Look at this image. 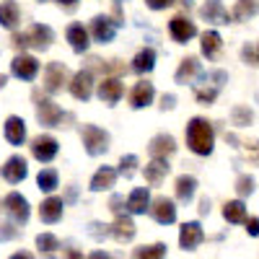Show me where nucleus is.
Wrapping results in <instances>:
<instances>
[{"label":"nucleus","mask_w":259,"mask_h":259,"mask_svg":"<svg viewBox=\"0 0 259 259\" xmlns=\"http://www.w3.org/2000/svg\"><path fill=\"white\" fill-rule=\"evenodd\" d=\"M187 145L194 156H210L215 148V130L205 117H192L187 124Z\"/></svg>","instance_id":"nucleus-1"},{"label":"nucleus","mask_w":259,"mask_h":259,"mask_svg":"<svg viewBox=\"0 0 259 259\" xmlns=\"http://www.w3.org/2000/svg\"><path fill=\"white\" fill-rule=\"evenodd\" d=\"M80 140H83V148L89 156H101L106 153V148H109V133L96 124H83L80 127Z\"/></svg>","instance_id":"nucleus-2"},{"label":"nucleus","mask_w":259,"mask_h":259,"mask_svg":"<svg viewBox=\"0 0 259 259\" xmlns=\"http://www.w3.org/2000/svg\"><path fill=\"white\" fill-rule=\"evenodd\" d=\"M3 207H6V212L11 215V221H13V223H18V226L29 223L31 207H29V200L24 197V194L8 192V194H6V200H3Z\"/></svg>","instance_id":"nucleus-3"},{"label":"nucleus","mask_w":259,"mask_h":259,"mask_svg":"<svg viewBox=\"0 0 259 259\" xmlns=\"http://www.w3.org/2000/svg\"><path fill=\"white\" fill-rule=\"evenodd\" d=\"M29 148H31V156H34L39 163H50V161L57 156L60 143H57L52 135H36Z\"/></svg>","instance_id":"nucleus-4"},{"label":"nucleus","mask_w":259,"mask_h":259,"mask_svg":"<svg viewBox=\"0 0 259 259\" xmlns=\"http://www.w3.org/2000/svg\"><path fill=\"white\" fill-rule=\"evenodd\" d=\"M117 29H119L117 21L104 16V13L94 16V21H91V36H94V41H99V45H109V41L114 39V34H117Z\"/></svg>","instance_id":"nucleus-5"},{"label":"nucleus","mask_w":259,"mask_h":259,"mask_svg":"<svg viewBox=\"0 0 259 259\" xmlns=\"http://www.w3.org/2000/svg\"><path fill=\"white\" fill-rule=\"evenodd\" d=\"M150 215H153V221L161 223V226H171V223H177V205L171 197H156L153 202H150Z\"/></svg>","instance_id":"nucleus-6"},{"label":"nucleus","mask_w":259,"mask_h":259,"mask_svg":"<svg viewBox=\"0 0 259 259\" xmlns=\"http://www.w3.org/2000/svg\"><path fill=\"white\" fill-rule=\"evenodd\" d=\"M68 89H70V94H73L78 101H89V99L94 96V73H91V68H89V70H78V73L70 78Z\"/></svg>","instance_id":"nucleus-7"},{"label":"nucleus","mask_w":259,"mask_h":259,"mask_svg":"<svg viewBox=\"0 0 259 259\" xmlns=\"http://www.w3.org/2000/svg\"><path fill=\"white\" fill-rule=\"evenodd\" d=\"M168 34L177 45H187L192 36H197V26H194V21H189L187 16L179 13V16H174L168 21Z\"/></svg>","instance_id":"nucleus-8"},{"label":"nucleus","mask_w":259,"mask_h":259,"mask_svg":"<svg viewBox=\"0 0 259 259\" xmlns=\"http://www.w3.org/2000/svg\"><path fill=\"white\" fill-rule=\"evenodd\" d=\"M62 117H65V112L60 109L52 99H39L36 101V119L45 124V127H62L60 124Z\"/></svg>","instance_id":"nucleus-9"},{"label":"nucleus","mask_w":259,"mask_h":259,"mask_svg":"<svg viewBox=\"0 0 259 259\" xmlns=\"http://www.w3.org/2000/svg\"><path fill=\"white\" fill-rule=\"evenodd\" d=\"M96 94H99V99H101L104 104L114 106V104L124 96V85H122V80H119L117 75H104V80L99 83Z\"/></svg>","instance_id":"nucleus-10"},{"label":"nucleus","mask_w":259,"mask_h":259,"mask_svg":"<svg viewBox=\"0 0 259 259\" xmlns=\"http://www.w3.org/2000/svg\"><path fill=\"white\" fill-rule=\"evenodd\" d=\"M202 241H205V231H202V226L197 221H189V223H184L179 228V246L184 251H194Z\"/></svg>","instance_id":"nucleus-11"},{"label":"nucleus","mask_w":259,"mask_h":259,"mask_svg":"<svg viewBox=\"0 0 259 259\" xmlns=\"http://www.w3.org/2000/svg\"><path fill=\"white\" fill-rule=\"evenodd\" d=\"M65 83H70L68 80V68H65L62 62H50L45 68V91L57 94V91H62Z\"/></svg>","instance_id":"nucleus-12"},{"label":"nucleus","mask_w":259,"mask_h":259,"mask_svg":"<svg viewBox=\"0 0 259 259\" xmlns=\"http://www.w3.org/2000/svg\"><path fill=\"white\" fill-rule=\"evenodd\" d=\"M11 73H13L16 78H21V80H34L36 73H39V60L21 52V55H16L13 62H11Z\"/></svg>","instance_id":"nucleus-13"},{"label":"nucleus","mask_w":259,"mask_h":259,"mask_svg":"<svg viewBox=\"0 0 259 259\" xmlns=\"http://www.w3.org/2000/svg\"><path fill=\"white\" fill-rule=\"evenodd\" d=\"M62 212H65V200L55 197V194H50V197L41 200V205H39V218H41V223H47V226L60 223Z\"/></svg>","instance_id":"nucleus-14"},{"label":"nucleus","mask_w":259,"mask_h":259,"mask_svg":"<svg viewBox=\"0 0 259 259\" xmlns=\"http://www.w3.org/2000/svg\"><path fill=\"white\" fill-rule=\"evenodd\" d=\"M0 174H3V179H6L8 184H21V182L26 179V174H29L26 158H24V156H11V158L3 163V168H0Z\"/></svg>","instance_id":"nucleus-15"},{"label":"nucleus","mask_w":259,"mask_h":259,"mask_svg":"<svg viewBox=\"0 0 259 259\" xmlns=\"http://www.w3.org/2000/svg\"><path fill=\"white\" fill-rule=\"evenodd\" d=\"M153 99H156V89L148 80H138L133 85V91H130V106L133 109H145V106L153 104Z\"/></svg>","instance_id":"nucleus-16"},{"label":"nucleus","mask_w":259,"mask_h":259,"mask_svg":"<svg viewBox=\"0 0 259 259\" xmlns=\"http://www.w3.org/2000/svg\"><path fill=\"white\" fill-rule=\"evenodd\" d=\"M135 233H138V228H135L133 218H130V215H124V212H117V218H114V223H112V236H114V241L130 244V241L135 239Z\"/></svg>","instance_id":"nucleus-17"},{"label":"nucleus","mask_w":259,"mask_h":259,"mask_svg":"<svg viewBox=\"0 0 259 259\" xmlns=\"http://www.w3.org/2000/svg\"><path fill=\"white\" fill-rule=\"evenodd\" d=\"M148 153H150V158H168V156H174L177 153V140L171 135H166V133H161L156 138H150Z\"/></svg>","instance_id":"nucleus-18"},{"label":"nucleus","mask_w":259,"mask_h":259,"mask_svg":"<svg viewBox=\"0 0 259 259\" xmlns=\"http://www.w3.org/2000/svg\"><path fill=\"white\" fill-rule=\"evenodd\" d=\"M29 47L39 50V52H45L52 47V41H55V31L47 26V24H34L29 31Z\"/></svg>","instance_id":"nucleus-19"},{"label":"nucleus","mask_w":259,"mask_h":259,"mask_svg":"<svg viewBox=\"0 0 259 259\" xmlns=\"http://www.w3.org/2000/svg\"><path fill=\"white\" fill-rule=\"evenodd\" d=\"M200 16L207 21V24H228V21L233 18L223 8V0H205L202 8H200Z\"/></svg>","instance_id":"nucleus-20"},{"label":"nucleus","mask_w":259,"mask_h":259,"mask_svg":"<svg viewBox=\"0 0 259 259\" xmlns=\"http://www.w3.org/2000/svg\"><path fill=\"white\" fill-rule=\"evenodd\" d=\"M65 36H68L73 52H78V55L89 52V45H91V31L85 29L83 24H70V26H68V31H65Z\"/></svg>","instance_id":"nucleus-21"},{"label":"nucleus","mask_w":259,"mask_h":259,"mask_svg":"<svg viewBox=\"0 0 259 259\" xmlns=\"http://www.w3.org/2000/svg\"><path fill=\"white\" fill-rule=\"evenodd\" d=\"M124 207H127L130 215H145L150 210V192H148V187H138V189L130 192Z\"/></svg>","instance_id":"nucleus-22"},{"label":"nucleus","mask_w":259,"mask_h":259,"mask_svg":"<svg viewBox=\"0 0 259 259\" xmlns=\"http://www.w3.org/2000/svg\"><path fill=\"white\" fill-rule=\"evenodd\" d=\"M194 78H202V68H200V60L187 55L182 62H179V70H177V83L187 85V83H194Z\"/></svg>","instance_id":"nucleus-23"},{"label":"nucleus","mask_w":259,"mask_h":259,"mask_svg":"<svg viewBox=\"0 0 259 259\" xmlns=\"http://www.w3.org/2000/svg\"><path fill=\"white\" fill-rule=\"evenodd\" d=\"M117 174L119 171L112 166H101L96 174L91 177V192H109L117 184Z\"/></svg>","instance_id":"nucleus-24"},{"label":"nucleus","mask_w":259,"mask_h":259,"mask_svg":"<svg viewBox=\"0 0 259 259\" xmlns=\"http://www.w3.org/2000/svg\"><path fill=\"white\" fill-rule=\"evenodd\" d=\"M200 50H202V55H205L207 60H218V55H221V50H223V36L215 31V29L205 31V34L200 36Z\"/></svg>","instance_id":"nucleus-25"},{"label":"nucleus","mask_w":259,"mask_h":259,"mask_svg":"<svg viewBox=\"0 0 259 259\" xmlns=\"http://www.w3.org/2000/svg\"><path fill=\"white\" fill-rule=\"evenodd\" d=\"M6 140L11 143V145H24V140H26V122L21 119V117H16V114H11L8 119H6Z\"/></svg>","instance_id":"nucleus-26"},{"label":"nucleus","mask_w":259,"mask_h":259,"mask_svg":"<svg viewBox=\"0 0 259 259\" xmlns=\"http://www.w3.org/2000/svg\"><path fill=\"white\" fill-rule=\"evenodd\" d=\"M168 171H171V166H168L166 158H153V161L145 166V182H148L150 187H158V184L166 179Z\"/></svg>","instance_id":"nucleus-27"},{"label":"nucleus","mask_w":259,"mask_h":259,"mask_svg":"<svg viewBox=\"0 0 259 259\" xmlns=\"http://www.w3.org/2000/svg\"><path fill=\"white\" fill-rule=\"evenodd\" d=\"M18 21H21V11H18V6L13 3V0L0 3V26L13 31V29L18 26Z\"/></svg>","instance_id":"nucleus-28"},{"label":"nucleus","mask_w":259,"mask_h":259,"mask_svg":"<svg viewBox=\"0 0 259 259\" xmlns=\"http://www.w3.org/2000/svg\"><path fill=\"white\" fill-rule=\"evenodd\" d=\"M156 68V50L153 47H145V50H140L138 55H135V60H133V70L135 73H150Z\"/></svg>","instance_id":"nucleus-29"},{"label":"nucleus","mask_w":259,"mask_h":259,"mask_svg":"<svg viewBox=\"0 0 259 259\" xmlns=\"http://www.w3.org/2000/svg\"><path fill=\"white\" fill-rule=\"evenodd\" d=\"M174 187H177V200L179 202H189L194 197V192H197V179L189 177V174H182V177H177Z\"/></svg>","instance_id":"nucleus-30"},{"label":"nucleus","mask_w":259,"mask_h":259,"mask_svg":"<svg viewBox=\"0 0 259 259\" xmlns=\"http://www.w3.org/2000/svg\"><path fill=\"white\" fill-rule=\"evenodd\" d=\"M223 218L228 223H246V205L241 200H231L223 205Z\"/></svg>","instance_id":"nucleus-31"},{"label":"nucleus","mask_w":259,"mask_h":259,"mask_svg":"<svg viewBox=\"0 0 259 259\" xmlns=\"http://www.w3.org/2000/svg\"><path fill=\"white\" fill-rule=\"evenodd\" d=\"M36 187H39L41 192L52 194V192L60 187V177H57V171H55V168H41L39 174H36Z\"/></svg>","instance_id":"nucleus-32"},{"label":"nucleus","mask_w":259,"mask_h":259,"mask_svg":"<svg viewBox=\"0 0 259 259\" xmlns=\"http://www.w3.org/2000/svg\"><path fill=\"white\" fill-rule=\"evenodd\" d=\"M256 11H259V3H256V0H236V6H233L231 16H233V21H249Z\"/></svg>","instance_id":"nucleus-33"},{"label":"nucleus","mask_w":259,"mask_h":259,"mask_svg":"<svg viewBox=\"0 0 259 259\" xmlns=\"http://www.w3.org/2000/svg\"><path fill=\"white\" fill-rule=\"evenodd\" d=\"M163 256H166V244H161V241L133 249V259H163Z\"/></svg>","instance_id":"nucleus-34"},{"label":"nucleus","mask_w":259,"mask_h":259,"mask_svg":"<svg viewBox=\"0 0 259 259\" xmlns=\"http://www.w3.org/2000/svg\"><path fill=\"white\" fill-rule=\"evenodd\" d=\"M36 249L45 251V254H52V251L60 249V239H57L55 233H39L36 236Z\"/></svg>","instance_id":"nucleus-35"},{"label":"nucleus","mask_w":259,"mask_h":259,"mask_svg":"<svg viewBox=\"0 0 259 259\" xmlns=\"http://www.w3.org/2000/svg\"><path fill=\"white\" fill-rule=\"evenodd\" d=\"M218 85H194V96H197V101L200 104H205V106H210L215 99H218Z\"/></svg>","instance_id":"nucleus-36"},{"label":"nucleus","mask_w":259,"mask_h":259,"mask_svg":"<svg viewBox=\"0 0 259 259\" xmlns=\"http://www.w3.org/2000/svg\"><path fill=\"white\" fill-rule=\"evenodd\" d=\"M138 156L135 153H130V156H122L119 158V174L124 177V179H133L135 177V171H138Z\"/></svg>","instance_id":"nucleus-37"},{"label":"nucleus","mask_w":259,"mask_h":259,"mask_svg":"<svg viewBox=\"0 0 259 259\" xmlns=\"http://www.w3.org/2000/svg\"><path fill=\"white\" fill-rule=\"evenodd\" d=\"M231 119H233L236 127H246V124L254 122V114H251V109H246V106H233Z\"/></svg>","instance_id":"nucleus-38"},{"label":"nucleus","mask_w":259,"mask_h":259,"mask_svg":"<svg viewBox=\"0 0 259 259\" xmlns=\"http://www.w3.org/2000/svg\"><path fill=\"white\" fill-rule=\"evenodd\" d=\"M241 57L246 65H251V68H259V41L256 45H244L241 47Z\"/></svg>","instance_id":"nucleus-39"},{"label":"nucleus","mask_w":259,"mask_h":259,"mask_svg":"<svg viewBox=\"0 0 259 259\" xmlns=\"http://www.w3.org/2000/svg\"><path fill=\"white\" fill-rule=\"evenodd\" d=\"M236 148H244L249 163L259 166V140H249V143H241V145H236Z\"/></svg>","instance_id":"nucleus-40"},{"label":"nucleus","mask_w":259,"mask_h":259,"mask_svg":"<svg viewBox=\"0 0 259 259\" xmlns=\"http://www.w3.org/2000/svg\"><path fill=\"white\" fill-rule=\"evenodd\" d=\"M89 236H91V239H96V241H101V239H106V236H112V226L91 223V226H89Z\"/></svg>","instance_id":"nucleus-41"},{"label":"nucleus","mask_w":259,"mask_h":259,"mask_svg":"<svg viewBox=\"0 0 259 259\" xmlns=\"http://www.w3.org/2000/svg\"><path fill=\"white\" fill-rule=\"evenodd\" d=\"M236 192H239L241 197L251 194V192H254V179H251V177H239V179H236Z\"/></svg>","instance_id":"nucleus-42"},{"label":"nucleus","mask_w":259,"mask_h":259,"mask_svg":"<svg viewBox=\"0 0 259 259\" xmlns=\"http://www.w3.org/2000/svg\"><path fill=\"white\" fill-rule=\"evenodd\" d=\"M177 0H145V6L150 8V11H166V8H171Z\"/></svg>","instance_id":"nucleus-43"},{"label":"nucleus","mask_w":259,"mask_h":259,"mask_svg":"<svg viewBox=\"0 0 259 259\" xmlns=\"http://www.w3.org/2000/svg\"><path fill=\"white\" fill-rule=\"evenodd\" d=\"M11 45H13V50H21V52H24V50L29 47V34H13Z\"/></svg>","instance_id":"nucleus-44"},{"label":"nucleus","mask_w":259,"mask_h":259,"mask_svg":"<svg viewBox=\"0 0 259 259\" xmlns=\"http://www.w3.org/2000/svg\"><path fill=\"white\" fill-rule=\"evenodd\" d=\"M16 236H18V231H16L11 223L0 226V241H11V239H16Z\"/></svg>","instance_id":"nucleus-45"},{"label":"nucleus","mask_w":259,"mask_h":259,"mask_svg":"<svg viewBox=\"0 0 259 259\" xmlns=\"http://www.w3.org/2000/svg\"><path fill=\"white\" fill-rule=\"evenodd\" d=\"M246 233L249 236H254V239H256V236H259V218H256V215H251V218H246Z\"/></svg>","instance_id":"nucleus-46"},{"label":"nucleus","mask_w":259,"mask_h":259,"mask_svg":"<svg viewBox=\"0 0 259 259\" xmlns=\"http://www.w3.org/2000/svg\"><path fill=\"white\" fill-rule=\"evenodd\" d=\"M62 259H83V251L75 246H68V249H62Z\"/></svg>","instance_id":"nucleus-47"},{"label":"nucleus","mask_w":259,"mask_h":259,"mask_svg":"<svg viewBox=\"0 0 259 259\" xmlns=\"http://www.w3.org/2000/svg\"><path fill=\"white\" fill-rule=\"evenodd\" d=\"M122 205H127V202L119 197V194H114V197H112V202H109V207H112L114 212H122Z\"/></svg>","instance_id":"nucleus-48"},{"label":"nucleus","mask_w":259,"mask_h":259,"mask_svg":"<svg viewBox=\"0 0 259 259\" xmlns=\"http://www.w3.org/2000/svg\"><path fill=\"white\" fill-rule=\"evenodd\" d=\"M174 101H177V99L171 96V94L163 96V99H161V109H174Z\"/></svg>","instance_id":"nucleus-49"},{"label":"nucleus","mask_w":259,"mask_h":259,"mask_svg":"<svg viewBox=\"0 0 259 259\" xmlns=\"http://www.w3.org/2000/svg\"><path fill=\"white\" fill-rule=\"evenodd\" d=\"M8 259H34V254H31V251H16V254H11Z\"/></svg>","instance_id":"nucleus-50"},{"label":"nucleus","mask_w":259,"mask_h":259,"mask_svg":"<svg viewBox=\"0 0 259 259\" xmlns=\"http://www.w3.org/2000/svg\"><path fill=\"white\" fill-rule=\"evenodd\" d=\"M207 212H210V200L202 197V200H200V215H207Z\"/></svg>","instance_id":"nucleus-51"},{"label":"nucleus","mask_w":259,"mask_h":259,"mask_svg":"<svg viewBox=\"0 0 259 259\" xmlns=\"http://www.w3.org/2000/svg\"><path fill=\"white\" fill-rule=\"evenodd\" d=\"M57 3H60L62 8H68V11H73V8L78 6V0H57Z\"/></svg>","instance_id":"nucleus-52"},{"label":"nucleus","mask_w":259,"mask_h":259,"mask_svg":"<svg viewBox=\"0 0 259 259\" xmlns=\"http://www.w3.org/2000/svg\"><path fill=\"white\" fill-rule=\"evenodd\" d=\"M85 259H109V254H106V251H91Z\"/></svg>","instance_id":"nucleus-53"},{"label":"nucleus","mask_w":259,"mask_h":259,"mask_svg":"<svg viewBox=\"0 0 259 259\" xmlns=\"http://www.w3.org/2000/svg\"><path fill=\"white\" fill-rule=\"evenodd\" d=\"M6 80H8V78H6L3 73H0V89H6Z\"/></svg>","instance_id":"nucleus-54"},{"label":"nucleus","mask_w":259,"mask_h":259,"mask_svg":"<svg viewBox=\"0 0 259 259\" xmlns=\"http://www.w3.org/2000/svg\"><path fill=\"white\" fill-rule=\"evenodd\" d=\"M39 3H41V0H39Z\"/></svg>","instance_id":"nucleus-55"}]
</instances>
